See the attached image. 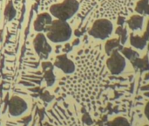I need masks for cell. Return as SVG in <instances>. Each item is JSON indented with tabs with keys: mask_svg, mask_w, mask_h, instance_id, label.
Segmentation results:
<instances>
[{
	"mask_svg": "<svg viewBox=\"0 0 149 126\" xmlns=\"http://www.w3.org/2000/svg\"><path fill=\"white\" fill-rule=\"evenodd\" d=\"M33 46L37 54L39 56L40 59L45 60L49 57V54L52 52V46L47 42L45 34H43L42 32L37 34L33 40Z\"/></svg>",
	"mask_w": 149,
	"mask_h": 126,
	"instance_id": "obj_6",
	"label": "cell"
},
{
	"mask_svg": "<svg viewBox=\"0 0 149 126\" xmlns=\"http://www.w3.org/2000/svg\"><path fill=\"white\" fill-rule=\"evenodd\" d=\"M133 6L134 0H100L98 13L100 18L113 20L120 16H128L133 11Z\"/></svg>",
	"mask_w": 149,
	"mask_h": 126,
	"instance_id": "obj_1",
	"label": "cell"
},
{
	"mask_svg": "<svg viewBox=\"0 0 149 126\" xmlns=\"http://www.w3.org/2000/svg\"><path fill=\"white\" fill-rule=\"evenodd\" d=\"M79 4L77 0H64L62 3L55 4L50 7V12L59 20L70 19L79 10Z\"/></svg>",
	"mask_w": 149,
	"mask_h": 126,
	"instance_id": "obj_3",
	"label": "cell"
},
{
	"mask_svg": "<svg viewBox=\"0 0 149 126\" xmlns=\"http://www.w3.org/2000/svg\"><path fill=\"white\" fill-rule=\"evenodd\" d=\"M144 95H145V96H149V92H148V93H145Z\"/></svg>",
	"mask_w": 149,
	"mask_h": 126,
	"instance_id": "obj_28",
	"label": "cell"
},
{
	"mask_svg": "<svg viewBox=\"0 0 149 126\" xmlns=\"http://www.w3.org/2000/svg\"><path fill=\"white\" fill-rule=\"evenodd\" d=\"M113 24L109 19L99 18L93 23L89 30V35L95 39H106L113 32Z\"/></svg>",
	"mask_w": 149,
	"mask_h": 126,
	"instance_id": "obj_4",
	"label": "cell"
},
{
	"mask_svg": "<svg viewBox=\"0 0 149 126\" xmlns=\"http://www.w3.org/2000/svg\"><path fill=\"white\" fill-rule=\"evenodd\" d=\"M125 18L126 17H122V16H120V17H118V18H117V20H118V25H122L123 24H124V22H125Z\"/></svg>",
	"mask_w": 149,
	"mask_h": 126,
	"instance_id": "obj_22",
	"label": "cell"
},
{
	"mask_svg": "<svg viewBox=\"0 0 149 126\" xmlns=\"http://www.w3.org/2000/svg\"><path fill=\"white\" fill-rule=\"evenodd\" d=\"M54 65L58 68L61 69L65 74H72L75 71V64L67 57L66 54L57 56Z\"/></svg>",
	"mask_w": 149,
	"mask_h": 126,
	"instance_id": "obj_8",
	"label": "cell"
},
{
	"mask_svg": "<svg viewBox=\"0 0 149 126\" xmlns=\"http://www.w3.org/2000/svg\"><path fill=\"white\" fill-rule=\"evenodd\" d=\"M148 49H149V46H148Z\"/></svg>",
	"mask_w": 149,
	"mask_h": 126,
	"instance_id": "obj_32",
	"label": "cell"
},
{
	"mask_svg": "<svg viewBox=\"0 0 149 126\" xmlns=\"http://www.w3.org/2000/svg\"><path fill=\"white\" fill-rule=\"evenodd\" d=\"M145 126H148V125H145Z\"/></svg>",
	"mask_w": 149,
	"mask_h": 126,
	"instance_id": "obj_31",
	"label": "cell"
},
{
	"mask_svg": "<svg viewBox=\"0 0 149 126\" xmlns=\"http://www.w3.org/2000/svg\"><path fill=\"white\" fill-rule=\"evenodd\" d=\"M4 18L7 20V21H11L15 17H16V15H17V11H16V9L14 8V6H13V4H12V2L11 1H10L8 4H7V5H6V7H5V9H4Z\"/></svg>",
	"mask_w": 149,
	"mask_h": 126,
	"instance_id": "obj_14",
	"label": "cell"
},
{
	"mask_svg": "<svg viewBox=\"0 0 149 126\" xmlns=\"http://www.w3.org/2000/svg\"><path fill=\"white\" fill-rule=\"evenodd\" d=\"M148 27H149V22H148Z\"/></svg>",
	"mask_w": 149,
	"mask_h": 126,
	"instance_id": "obj_30",
	"label": "cell"
},
{
	"mask_svg": "<svg viewBox=\"0 0 149 126\" xmlns=\"http://www.w3.org/2000/svg\"><path fill=\"white\" fill-rule=\"evenodd\" d=\"M143 17L141 15H133L128 20L127 25L131 30H139L142 28L143 25Z\"/></svg>",
	"mask_w": 149,
	"mask_h": 126,
	"instance_id": "obj_11",
	"label": "cell"
},
{
	"mask_svg": "<svg viewBox=\"0 0 149 126\" xmlns=\"http://www.w3.org/2000/svg\"><path fill=\"white\" fill-rule=\"evenodd\" d=\"M116 33L119 34V36L120 38V43L122 45L125 44L127 39V29L122 27V25L119 26L118 29L116 30Z\"/></svg>",
	"mask_w": 149,
	"mask_h": 126,
	"instance_id": "obj_19",
	"label": "cell"
},
{
	"mask_svg": "<svg viewBox=\"0 0 149 126\" xmlns=\"http://www.w3.org/2000/svg\"><path fill=\"white\" fill-rule=\"evenodd\" d=\"M131 62L135 69H140L141 71L149 70V61L148 56H145L143 59L137 58V59L132 61Z\"/></svg>",
	"mask_w": 149,
	"mask_h": 126,
	"instance_id": "obj_13",
	"label": "cell"
},
{
	"mask_svg": "<svg viewBox=\"0 0 149 126\" xmlns=\"http://www.w3.org/2000/svg\"><path fill=\"white\" fill-rule=\"evenodd\" d=\"M107 66L112 75H120L126 68V60L120 53V50L115 49L107 61Z\"/></svg>",
	"mask_w": 149,
	"mask_h": 126,
	"instance_id": "obj_5",
	"label": "cell"
},
{
	"mask_svg": "<svg viewBox=\"0 0 149 126\" xmlns=\"http://www.w3.org/2000/svg\"><path fill=\"white\" fill-rule=\"evenodd\" d=\"M9 113L12 117H19L28 109L27 103L20 96H12L8 103Z\"/></svg>",
	"mask_w": 149,
	"mask_h": 126,
	"instance_id": "obj_7",
	"label": "cell"
},
{
	"mask_svg": "<svg viewBox=\"0 0 149 126\" xmlns=\"http://www.w3.org/2000/svg\"><path fill=\"white\" fill-rule=\"evenodd\" d=\"M135 11L142 15H149V0H140L136 4Z\"/></svg>",
	"mask_w": 149,
	"mask_h": 126,
	"instance_id": "obj_15",
	"label": "cell"
},
{
	"mask_svg": "<svg viewBox=\"0 0 149 126\" xmlns=\"http://www.w3.org/2000/svg\"><path fill=\"white\" fill-rule=\"evenodd\" d=\"M41 98H42V100H44L45 102L50 103L51 101H52L53 96H51V95L49 94V92L45 91V92H44V93L41 95Z\"/></svg>",
	"mask_w": 149,
	"mask_h": 126,
	"instance_id": "obj_21",
	"label": "cell"
},
{
	"mask_svg": "<svg viewBox=\"0 0 149 126\" xmlns=\"http://www.w3.org/2000/svg\"><path fill=\"white\" fill-rule=\"evenodd\" d=\"M108 126H131L129 122L124 118H117L108 123Z\"/></svg>",
	"mask_w": 149,
	"mask_h": 126,
	"instance_id": "obj_18",
	"label": "cell"
},
{
	"mask_svg": "<svg viewBox=\"0 0 149 126\" xmlns=\"http://www.w3.org/2000/svg\"><path fill=\"white\" fill-rule=\"evenodd\" d=\"M82 120H83V122L86 125H92L93 124V119L91 118V117L88 115V114H84L83 115V117H82Z\"/></svg>",
	"mask_w": 149,
	"mask_h": 126,
	"instance_id": "obj_20",
	"label": "cell"
},
{
	"mask_svg": "<svg viewBox=\"0 0 149 126\" xmlns=\"http://www.w3.org/2000/svg\"><path fill=\"white\" fill-rule=\"evenodd\" d=\"M45 80L46 82V84L47 86L51 87L54 84L55 82V75L52 72V68H49V69H46L45 70Z\"/></svg>",
	"mask_w": 149,
	"mask_h": 126,
	"instance_id": "obj_17",
	"label": "cell"
},
{
	"mask_svg": "<svg viewBox=\"0 0 149 126\" xmlns=\"http://www.w3.org/2000/svg\"><path fill=\"white\" fill-rule=\"evenodd\" d=\"M145 89H147V90H148L149 91V86H147V87H142V88H141V90H145Z\"/></svg>",
	"mask_w": 149,
	"mask_h": 126,
	"instance_id": "obj_26",
	"label": "cell"
},
{
	"mask_svg": "<svg viewBox=\"0 0 149 126\" xmlns=\"http://www.w3.org/2000/svg\"><path fill=\"white\" fill-rule=\"evenodd\" d=\"M146 79H149V74H148V75H146Z\"/></svg>",
	"mask_w": 149,
	"mask_h": 126,
	"instance_id": "obj_29",
	"label": "cell"
},
{
	"mask_svg": "<svg viewBox=\"0 0 149 126\" xmlns=\"http://www.w3.org/2000/svg\"><path fill=\"white\" fill-rule=\"evenodd\" d=\"M79 39H75L74 42L72 43L73 46H77V45H79Z\"/></svg>",
	"mask_w": 149,
	"mask_h": 126,
	"instance_id": "obj_25",
	"label": "cell"
},
{
	"mask_svg": "<svg viewBox=\"0 0 149 126\" xmlns=\"http://www.w3.org/2000/svg\"><path fill=\"white\" fill-rule=\"evenodd\" d=\"M52 21L53 20L52 18V16L49 13H41L37 17V18L34 21V29L38 32H41L45 31V27L47 25H50L52 23Z\"/></svg>",
	"mask_w": 149,
	"mask_h": 126,
	"instance_id": "obj_9",
	"label": "cell"
},
{
	"mask_svg": "<svg viewBox=\"0 0 149 126\" xmlns=\"http://www.w3.org/2000/svg\"><path fill=\"white\" fill-rule=\"evenodd\" d=\"M46 37L52 42L61 43L70 39L72 36V28L66 21L59 19L52 21L50 25H47L45 29Z\"/></svg>",
	"mask_w": 149,
	"mask_h": 126,
	"instance_id": "obj_2",
	"label": "cell"
},
{
	"mask_svg": "<svg viewBox=\"0 0 149 126\" xmlns=\"http://www.w3.org/2000/svg\"><path fill=\"white\" fill-rule=\"evenodd\" d=\"M115 49H118L120 51H121L123 49V46L120 45V39H112L110 40H107V42L105 45L106 53L108 56H110L111 53H113V51L115 50Z\"/></svg>",
	"mask_w": 149,
	"mask_h": 126,
	"instance_id": "obj_12",
	"label": "cell"
},
{
	"mask_svg": "<svg viewBox=\"0 0 149 126\" xmlns=\"http://www.w3.org/2000/svg\"><path fill=\"white\" fill-rule=\"evenodd\" d=\"M72 50V47L67 44L66 46H65V50L64 51H66V52H69V51H71Z\"/></svg>",
	"mask_w": 149,
	"mask_h": 126,
	"instance_id": "obj_24",
	"label": "cell"
},
{
	"mask_svg": "<svg viewBox=\"0 0 149 126\" xmlns=\"http://www.w3.org/2000/svg\"><path fill=\"white\" fill-rule=\"evenodd\" d=\"M43 126H52V125H50V124H48V123H46V124H45Z\"/></svg>",
	"mask_w": 149,
	"mask_h": 126,
	"instance_id": "obj_27",
	"label": "cell"
},
{
	"mask_svg": "<svg viewBox=\"0 0 149 126\" xmlns=\"http://www.w3.org/2000/svg\"><path fill=\"white\" fill-rule=\"evenodd\" d=\"M145 114H146V117L148 118V119L149 120V102L148 103L146 108H145Z\"/></svg>",
	"mask_w": 149,
	"mask_h": 126,
	"instance_id": "obj_23",
	"label": "cell"
},
{
	"mask_svg": "<svg viewBox=\"0 0 149 126\" xmlns=\"http://www.w3.org/2000/svg\"><path fill=\"white\" fill-rule=\"evenodd\" d=\"M121 52H122V54L131 61L139 58V56H140V54L136 51H134V49H132L130 47H125L121 50Z\"/></svg>",
	"mask_w": 149,
	"mask_h": 126,
	"instance_id": "obj_16",
	"label": "cell"
},
{
	"mask_svg": "<svg viewBox=\"0 0 149 126\" xmlns=\"http://www.w3.org/2000/svg\"><path fill=\"white\" fill-rule=\"evenodd\" d=\"M149 39V27L148 26V30L145 32L143 37H140L138 35H134V33H131L130 35V43L131 45L138 49H144L146 45H147V41Z\"/></svg>",
	"mask_w": 149,
	"mask_h": 126,
	"instance_id": "obj_10",
	"label": "cell"
}]
</instances>
